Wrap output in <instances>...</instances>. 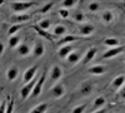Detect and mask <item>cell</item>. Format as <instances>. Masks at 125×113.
I'll list each match as a JSON object with an SVG mask.
<instances>
[{"label": "cell", "instance_id": "cell-36", "mask_svg": "<svg viewBox=\"0 0 125 113\" xmlns=\"http://www.w3.org/2000/svg\"><path fill=\"white\" fill-rule=\"evenodd\" d=\"M5 107H6V100L0 103V113H5Z\"/></svg>", "mask_w": 125, "mask_h": 113}, {"label": "cell", "instance_id": "cell-37", "mask_svg": "<svg viewBox=\"0 0 125 113\" xmlns=\"http://www.w3.org/2000/svg\"><path fill=\"white\" fill-rule=\"evenodd\" d=\"M4 52H5V45H4V43L0 40V58H1V55L4 54Z\"/></svg>", "mask_w": 125, "mask_h": 113}, {"label": "cell", "instance_id": "cell-32", "mask_svg": "<svg viewBox=\"0 0 125 113\" xmlns=\"http://www.w3.org/2000/svg\"><path fill=\"white\" fill-rule=\"evenodd\" d=\"M75 5H76V0H64V1L60 3L61 9H66V10H69L70 8H74Z\"/></svg>", "mask_w": 125, "mask_h": 113}, {"label": "cell", "instance_id": "cell-39", "mask_svg": "<svg viewBox=\"0 0 125 113\" xmlns=\"http://www.w3.org/2000/svg\"><path fill=\"white\" fill-rule=\"evenodd\" d=\"M91 113H105V109L101 108V109H98V111H94V112H91Z\"/></svg>", "mask_w": 125, "mask_h": 113}, {"label": "cell", "instance_id": "cell-40", "mask_svg": "<svg viewBox=\"0 0 125 113\" xmlns=\"http://www.w3.org/2000/svg\"><path fill=\"white\" fill-rule=\"evenodd\" d=\"M1 93H3V87H0V103H1Z\"/></svg>", "mask_w": 125, "mask_h": 113}, {"label": "cell", "instance_id": "cell-33", "mask_svg": "<svg viewBox=\"0 0 125 113\" xmlns=\"http://www.w3.org/2000/svg\"><path fill=\"white\" fill-rule=\"evenodd\" d=\"M99 8H100V4L98 1H93V3H90L88 5V10H89V12H91V13H96L98 10H99Z\"/></svg>", "mask_w": 125, "mask_h": 113}, {"label": "cell", "instance_id": "cell-41", "mask_svg": "<svg viewBox=\"0 0 125 113\" xmlns=\"http://www.w3.org/2000/svg\"><path fill=\"white\" fill-rule=\"evenodd\" d=\"M4 4H5V1H3V0H0V6L4 5Z\"/></svg>", "mask_w": 125, "mask_h": 113}, {"label": "cell", "instance_id": "cell-4", "mask_svg": "<svg viewBox=\"0 0 125 113\" xmlns=\"http://www.w3.org/2000/svg\"><path fill=\"white\" fill-rule=\"evenodd\" d=\"M94 32H95V26L89 23H84V24L79 25V28H78V33L81 35V38H88V37L93 35Z\"/></svg>", "mask_w": 125, "mask_h": 113}, {"label": "cell", "instance_id": "cell-31", "mask_svg": "<svg viewBox=\"0 0 125 113\" xmlns=\"http://www.w3.org/2000/svg\"><path fill=\"white\" fill-rule=\"evenodd\" d=\"M23 26H24V24H13L9 28V30H8V34L10 35V37H13V35H15L20 29H23Z\"/></svg>", "mask_w": 125, "mask_h": 113}, {"label": "cell", "instance_id": "cell-26", "mask_svg": "<svg viewBox=\"0 0 125 113\" xmlns=\"http://www.w3.org/2000/svg\"><path fill=\"white\" fill-rule=\"evenodd\" d=\"M73 20H74V22H76V23L84 24V23L86 22V16H85V14L83 13L81 10H78V12H75L74 16H73Z\"/></svg>", "mask_w": 125, "mask_h": 113}, {"label": "cell", "instance_id": "cell-20", "mask_svg": "<svg viewBox=\"0 0 125 113\" xmlns=\"http://www.w3.org/2000/svg\"><path fill=\"white\" fill-rule=\"evenodd\" d=\"M105 102H106L105 97H103V96H99V97H96L95 99H94V102H93V107H91V111L94 112V111L101 109L104 106H105Z\"/></svg>", "mask_w": 125, "mask_h": 113}, {"label": "cell", "instance_id": "cell-28", "mask_svg": "<svg viewBox=\"0 0 125 113\" xmlns=\"http://www.w3.org/2000/svg\"><path fill=\"white\" fill-rule=\"evenodd\" d=\"M55 5V3L54 1H50V3H46V4H44L41 8H39L38 10H35V13H38V14H46L49 10L51 9Z\"/></svg>", "mask_w": 125, "mask_h": 113}, {"label": "cell", "instance_id": "cell-12", "mask_svg": "<svg viewBox=\"0 0 125 113\" xmlns=\"http://www.w3.org/2000/svg\"><path fill=\"white\" fill-rule=\"evenodd\" d=\"M96 53H98V48H96V47H90V48L86 50V53L84 54V58H83V63H84V64L89 63L90 60H93L94 58H95Z\"/></svg>", "mask_w": 125, "mask_h": 113}, {"label": "cell", "instance_id": "cell-15", "mask_svg": "<svg viewBox=\"0 0 125 113\" xmlns=\"http://www.w3.org/2000/svg\"><path fill=\"white\" fill-rule=\"evenodd\" d=\"M71 52H74V49H73V47L69 44V45H62L59 48L58 50V57L60 59H66V57L71 53Z\"/></svg>", "mask_w": 125, "mask_h": 113}, {"label": "cell", "instance_id": "cell-5", "mask_svg": "<svg viewBox=\"0 0 125 113\" xmlns=\"http://www.w3.org/2000/svg\"><path fill=\"white\" fill-rule=\"evenodd\" d=\"M31 19V14L29 13H21V14H13L10 16V22L13 24H25Z\"/></svg>", "mask_w": 125, "mask_h": 113}, {"label": "cell", "instance_id": "cell-25", "mask_svg": "<svg viewBox=\"0 0 125 113\" xmlns=\"http://www.w3.org/2000/svg\"><path fill=\"white\" fill-rule=\"evenodd\" d=\"M49 104L48 103H40L38 106H35L34 108H31V111L29 113H46Z\"/></svg>", "mask_w": 125, "mask_h": 113}, {"label": "cell", "instance_id": "cell-29", "mask_svg": "<svg viewBox=\"0 0 125 113\" xmlns=\"http://www.w3.org/2000/svg\"><path fill=\"white\" fill-rule=\"evenodd\" d=\"M36 25H38L41 30H45V32H48V30L50 29V26H51V20H50V19H41Z\"/></svg>", "mask_w": 125, "mask_h": 113}, {"label": "cell", "instance_id": "cell-35", "mask_svg": "<svg viewBox=\"0 0 125 113\" xmlns=\"http://www.w3.org/2000/svg\"><path fill=\"white\" fill-rule=\"evenodd\" d=\"M85 109H86V104H80V106H78V107H75L74 109H73L71 113H84Z\"/></svg>", "mask_w": 125, "mask_h": 113}, {"label": "cell", "instance_id": "cell-21", "mask_svg": "<svg viewBox=\"0 0 125 113\" xmlns=\"http://www.w3.org/2000/svg\"><path fill=\"white\" fill-rule=\"evenodd\" d=\"M66 32H68V29H66L65 25L58 24L53 28V30H51V35L53 37H62V35H65Z\"/></svg>", "mask_w": 125, "mask_h": 113}, {"label": "cell", "instance_id": "cell-6", "mask_svg": "<svg viewBox=\"0 0 125 113\" xmlns=\"http://www.w3.org/2000/svg\"><path fill=\"white\" fill-rule=\"evenodd\" d=\"M123 52H124V45H123V44H120L119 47H115V48H109L106 52L103 54V59H111V58H115V57L120 55Z\"/></svg>", "mask_w": 125, "mask_h": 113}, {"label": "cell", "instance_id": "cell-13", "mask_svg": "<svg viewBox=\"0 0 125 113\" xmlns=\"http://www.w3.org/2000/svg\"><path fill=\"white\" fill-rule=\"evenodd\" d=\"M18 77H19V68L15 67V65L9 67L8 70H6V79L9 82H14Z\"/></svg>", "mask_w": 125, "mask_h": 113}, {"label": "cell", "instance_id": "cell-7", "mask_svg": "<svg viewBox=\"0 0 125 113\" xmlns=\"http://www.w3.org/2000/svg\"><path fill=\"white\" fill-rule=\"evenodd\" d=\"M38 69H39V65L35 64V65H31L29 67L25 72H24V74H23V80H24V83H28V82L30 80H33L38 73Z\"/></svg>", "mask_w": 125, "mask_h": 113}, {"label": "cell", "instance_id": "cell-38", "mask_svg": "<svg viewBox=\"0 0 125 113\" xmlns=\"http://www.w3.org/2000/svg\"><path fill=\"white\" fill-rule=\"evenodd\" d=\"M118 92H119V97H120L121 99H124V98H125V89H124V87L120 88Z\"/></svg>", "mask_w": 125, "mask_h": 113}, {"label": "cell", "instance_id": "cell-17", "mask_svg": "<svg viewBox=\"0 0 125 113\" xmlns=\"http://www.w3.org/2000/svg\"><path fill=\"white\" fill-rule=\"evenodd\" d=\"M106 72V68L101 65V64H98V65H93L88 69V73L89 74H93V75H103L104 73Z\"/></svg>", "mask_w": 125, "mask_h": 113}, {"label": "cell", "instance_id": "cell-34", "mask_svg": "<svg viewBox=\"0 0 125 113\" xmlns=\"http://www.w3.org/2000/svg\"><path fill=\"white\" fill-rule=\"evenodd\" d=\"M69 15H70L69 10H66V9H59V16L61 19H68Z\"/></svg>", "mask_w": 125, "mask_h": 113}, {"label": "cell", "instance_id": "cell-14", "mask_svg": "<svg viewBox=\"0 0 125 113\" xmlns=\"http://www.w3.org/2000/svg\"><path fill=\"white\" fill-rule=\"evenodd\" d=\"M76 40H80V37H76V35H65L62 37L59 42L56 43L59 47H62V45H69L70 43L73 42H76Z\"/></svg>", "mask_w": 125, "mask_h": 113}, {"label": "cell", "instance_id": "cell-9", "mask_svg": "<svg viewBox=\"0 0 125 113\" xmlns=\"http://www.w3.org/2000/svg\"><path fill=\"white\" fill-rule=\"evenodd\" d=\"M45 53V48H44V44L41 40H39V42H36L34 44V47L31 48V55H33L35 59L40 58L41 55H43Z\"/></svg>", "mask_w": 125, "mask_h": 113}, {"label": "cell", "instance_id": "cell-23", "mask_svg": "<svg viewBox=\"0 0 125 113\" xmlns=\"http://www.w3.org/2000/svg\"><path fill=\"white\" fill-rule=\"evenodd\" d=\"M104 45H106L109 48H115V47H119L120 45V40L118 38H113V37H109V38H105L103 42Z\"/></svg>", "mask_w": 125, "mask_h": 113}, {"label": "cell", "instance_id": "cell-16", "mask_svg": "<svg viewBox=\"0 0 125 113\" xmlns=\"http://www.w3.org/2000/svg\"><path fill=\"white\" fill-rule=\"evenodd\" d=\"M124 82H125V77H124L123 74L115 77V78L111 80V88H113V89H115V90L118 92L120 88L124 87Z\"/></svg>", "mask_w": 125, "mask_h": 113}, {"label": "cell", "instance_id": "cell-30", "mask_svg": "<svg viewBox=\"0 0 125 113\" xmlns=\"http://www.w3.org/2000/svg\"><path fill=\"white\" fill-rule=\"evenodd\" d=\"M14 112V99L11 96H6V107L5 113H13Z\"/></svg>", "mask_w": 125, "mask_h": 113}, {"label": "cell", "instance_id": "cell-10", "mask_svg": "<svg viewBox=\"0 0 125 113\" xmlns=\"http://www.w3.org/2000/svg\"><path fill=\"white\" fill-rule=\"evenodd\" d=\"M62 77V69L59 65H53L50 69V73H49V79L51 82H58L60 80V78Z\"/></svg>", "mask_w": 125, "mask_h": 113}, {"label": "cell", "instance_id": "cell-2", "mask_svg": "<svg viewBox=\"0 0 125 113\" xmlns=\"http://www.w3.org/2000/svg\"><path fill=\"white\" fill-rule=\"evenodd\" d=\"M35 83H36V79L34 78L33 80L28 82V83H24V86L20 88V98H21L23 100H25V99H28V98L30 97V94H31V92H33V88H34Z\"/></svg>", "mask_w": 125, "mask_h": 113}, {"label": "cell", "instance_id": "cell-1", "mask_svg": "<svg viewBox=\"0 0 125 113\" xmlns=\"http://www.w3.org/2000/svg\"><path fill=\"white\" fill-rule=\"evenodd\" d=\"M39 3L35 1H11L9 5L14 12V14H21V13H28V10L36 6Z\"/></svg>", "mask_w": 125, "mask_h": 113}, {"label": "cell", "instance_id": "cell-18", "mask_svg": "<svg viewBox=\"0 0 125 113\" xmlns=\"http://www.w3.org/2000/svg\"><path fill=\"white\" fill-rule=\"evenodd\" d=\"M81 59V53L80 52H71L68 57H66V62L69 64H71V65H75V64H78L79 63V60Z\"/></svg>", "mask_w": 125, "mask_h": 113}, {"label": "cell", "instance_id": "cell-27", "mask_svg": "<svg viewBox=\"0 0 125 113\" xmlns=\"http://www.w3.org/2000/svg\"><path fill=\"white\" fill-rule=\"evenodd\" d=\"M20 44V37L19 35H13L9 38V49H14V48H18Z\"/></svg>", "mask_w": 125, "mask_h": 113}, {"label": "cell", "instance_id": "cell-3", "mask_svg": "<svg viewBox=\"0 0 125 113\" xmlns=\"http://www.w3.org/2000/svg\"><path fill=\"white\" fill-rule=\"evenodd\" d=\"M45 78H46V73H43L40 75L39 79H36V83L33 88V92H31L30 97L31 98H36L41 94V90H43V86H44V82H45Z\"/></svg>", "mask_w": 125, "mask_h": 113}, {"label": "cell", "instance_id": "cell-19", "mask_svg": "<svg viewBox=\"0 0 125 113\" xmlns=\"http://www.w3.org/2000/svg\"><path fill=\"white\" fill-rule=\"evenodd\" d=\"M114 18H115V14H114L113 10H104L101 13V22L104 24H110Z\"/></svg>", "mask_w": 125, "mask_h": 113}, {"label": "cell", "instance_id": "cell-11", "mask_svg": "<svg viewBox=\"0 0 125 113\" xmlns=\"http://www.w3.org/2000/svg\"><path fill=\"white\" fill-rule=\"evenodd\" d=\"M65 92H66L65 86L61 84V83H59V84H55L53 88H51V96L58 99V98H61L62 96H64Z\"/></svg>", "mask_w": 125, "mask_h": 113}, {"label": "cell", "instance_id": "cell-24", "mask_svg": "<svg viewBox=\"0 0 125 113\" xmlns=\"http://www.w3.org/2000/svg\"><path fill=\"white\" fill-rule=\"evenodd\" d=\"M33 28L36 30V33H38L40 37H43V38H45L46 40H50L51 43H54V37L51 35V34H49L48 32H45V30H41V29H40V28H39L36 24H35V25H33Z\"/></svg>", "mask_w": 125, "mask_h": 113}, {"label": "cell", "instance_id": "cell-8", "mask_svg": "<svg viewBox=\"0 0 125 113\" xmlns=\"http://www.w3.org/2000/svg\"><path fill=\"white\" fill-rule=\"evenodd\" d=\"M94 87H95V84H94V82H93V80H85L84 83H81V84H80V88H79L80 94H81V96H84V97L91 94V92L94 90Z\"/></svg>", "mask_w": 125, "mask_h": 113}, {"label": "cell", "instance_id": "cell-22", "mask_svg": "<svg viewBox=\"0 0 125 113\" xmlns=\"http://www.w3.org/2000/svg\"><path fill=\"white\" fill-rule=\"evenodd\" d=\"M16 52L21 57H28L29 54H31V48L28 45V44H19V47L16 48Z\"/></svg>", "mask_w": 125, "mask_h": 113}]
</instances>
